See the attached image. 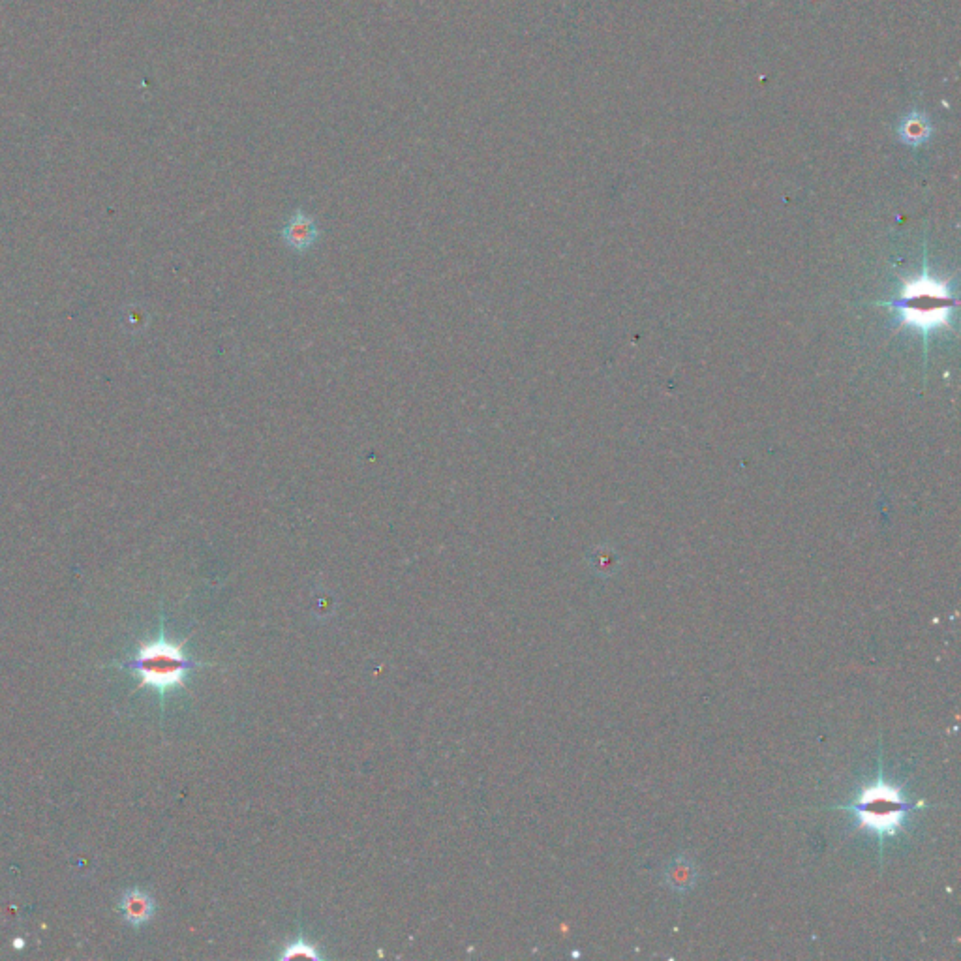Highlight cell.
<instances>
[{"instance_id":"1","label":"cell","mask_w":961,"mask_h":961,"mask_svg":"<svg viewBox=\"0 0 961 961\" xmlns=\"http://www.w3.org/2000/svg\"><path fill=\"white\" fill-rule=\"evenodd\" d=\"M922 804L924 802H918V804L911 802L900 785L886 778L883 744L879 742L877 778L860 787L849 804L832 806V809L845 811L847 815L853 817V823L858 830H864L877 838L879 860L883 866L886 841L900 836L911 821L913 813L918 811Z\"/></svg>"},{"instance_id":"3","label":"cell","mask_w":961,"mask_h":961,"mask_svg":"<svg viewBox=\"0 0 961 961\" xmlns=\"http://www.w3.org/2000/svg\"><path fill=\"white\" fill-rule=\"evenodd\" d=\"M888 305L894 306V310L900 314V320L907 325L930 333L948 323L954 299L950 297L945 284L926 275L905 284L900 297Z\"/></svg>"},{"instance_id":"2","label":"cell","mask_w":961,"mask_h":961,"mask_svg":"<svg viewBox=\"0 0 961 961\" xmlns=\"http://www.w3.org/2000/svg\"><path fill=\"white\" fill-rule=\"evenodd\" d=\"M126 667L138 676L139 687H153L164 701L166 693L186 686L188 672L199 667V663L186 656L181 644L168 641L164 629H160L158 639L143 642Z\"/></svg>"},{"instance_id":"5","label":"cell","mask_w":961,"mask_h":961,"mask_svg":"<svg viewBox=\"0 0 961 961\" xmlns=\"http://www.w3.org/2000/svg\"><path fill=\"white\" fill-rule=\"evenodd\" d=\"M121 913L123 918L132 926H143L149 922L154 915V901L147 892L143 890H128L121 900Z\"/></svg>"},{"instance_id":"8","label":"cell","mask_w":961,"mask_h":961,"mask_svg":"<svg viewBox=\"0 0 961 961\" xmlns=\"http://www.w3.org/2000/svg\"><path fill=\"white\" fill-rule=\"evenodd\" d=\"M903 138L911 139L913 143H918L920 139L928 138V123L926 121H907L903 126Z\"/></svg>"},{"instance_id":"9","label":"cell","mask_w":961,"mask_h":961,"mask_svg":"<svg viewBox=\"0 0 961 961\" xmlns=\"http://www.w3.org/2000/svg\"><path fill=\"white\" fill-rule=\"evenodd\" d=\"M14 945H17V948H23V945H25V943H23V941H16Z\"/></svg>"},{"instance_id":"4","label":"cell","mask_w":961,"mask_h":961,"mask_svg":"<svg viewBox=\"0 0 961 961\" xmlns=\"http://www.w3.org/2000/svg\"><path fill=\"white\" fill-rule=\"evenodd\" d=\"M280 239L291 252L306 254L310 248L318 245L321 229L312 214L306 213L303 209H297L280 229Z\"/></svg>"},{"instance_id":"7","label":"cell","mask_w":961,"mask_h":961,"mask_svg":"<svg viewBox=\"0 0 961 961\" xmlns=\"http://www.w3.org/2000/svg\"><path fill=\"white\" fill-rule=\"evenodd\" d=\"M282 960H295V958H303V960H321V954L316 950V946L306 943V941H295L291 945L286 946L284 954L280 956Z\"/></svg>"},{"instance_id":"6","label":"cell","mask_w":961,"mask_h":961,"mask_svg":"<svg viewBox=\"0 0 961 961\" xmlns=\"http://www.w3.org/2000/svg\"><path fill=\"white\" fill-rule=\"evenodd\" d=\"M665 883L676 892H687L697 883V868L687 856H676L665 870Z\"/></svg>"}]
</instances>
